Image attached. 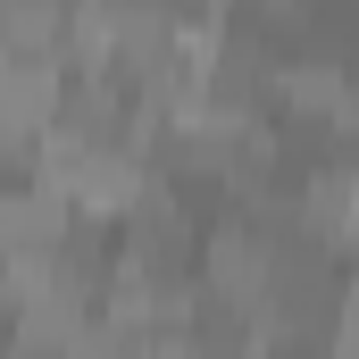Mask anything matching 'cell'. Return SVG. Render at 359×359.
<instances>
[{
    "label": "cell",
    "mask_w": 359,
    "mask_h": 359,
    "mask_svg": "<svg viewBox=\"0 0 359 359\" xmlns=\"http://www.w3.org/2000/svg\"><path fill=\"white\" fill-rule=\"evenodd\" d=\"M343 292H351V251H343V234H284L259 318H268V334H318V343H334Z\"/></svg>",
    "instance_id": "cell-1"
},
{
    "label": "cell",
    "mask_w": 359,
    "mask_h": 359,
    "mask_svg": "<svg viewBox=\"0 0 359 359\" xmlns=\"http://www.w3.org/2000/svg\"><path fill=\"white\" fill-rule=\"evenodd\" d=\"M92 0H0V50H76Z\"/></svg>",
    "instance_id": "cell-4"
},
{
    "label": "cell",
    "mask_w": 359,
    "mask_h": 359,
    "mask_svg": "<svg viewBox=\"0 0 359 359\" xmlns=\"http://www.w3.org/2000/svg\"><path fill=\"white\" fill-rule=\"evenodd\" d=\"M259 359H334V343H318V334H268Z\"/></svg>",
    "instance_id": "cell-5"
},
{
    "label": "cell",
    "mask_w": 359,
    "mask_h": 359,
    "mask_svg": "<svg viewBox=\"0 0 359 359\" xmlns=\"http://www.w3.org/2000/svg\"><path fill=\"white\" fill-rule=\"evenodd\" d=\"M276 243H284V234H276L268 217L217 209V217L201 226V292L259 309V301H268V276H276Z\"/></svg>",
    "instance_id": "cell-3"
},
{
    "label": "cell",
    "mask_w": 359,
    "mask_h": 359,
    "mask_svg": "<svg viewBox=\"0 0 359 359\" xmlns=\"http://www.w3.org/2000/svg\"><path fill=\"white\" fill-rule=\"evenodd\" d=\"M351 109H359V92H351Z\"/></svg>",
    "instance_id": "cell-6"
},
{
    "label": "cell",
    "mask_w": 359,
    "mask_h": 359,
    "mask_svg": "<svg viewBox=\"0 0 359 359\" xmlns=\"http://www.w3.org/2000/svg\"><path fill=\"white\" fill-rule=\"evenodd\" d=\"M84 217H92V209L50 176V168L8 176V184H0V259H8V284H42L50 259L67 251V234H76Z\"/></svg>",
    "instance_id": "cell-2"
}]
</instances>
